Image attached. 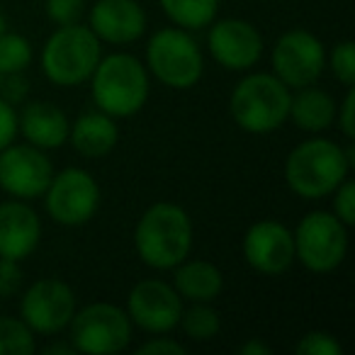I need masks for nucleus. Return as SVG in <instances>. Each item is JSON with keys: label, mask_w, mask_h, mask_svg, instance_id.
<instances>
[{"label": "nucleus", "mask_w": 355, "mask_h": 355, "mask_svg": "<svg viewBox=\"0 0 355 355\" xmlns=\"http://www.w3.org/2000/svg\"><path fill=\"white\" fill-rule=\"evenodd\" d=\"M71 345L76 353L112 355L132 340V319L127 311L107 302H95L76 311L71 319Z\"/></svg>", "instance_id": "nucleus-7"}, {"label": "nucleus", "mask_w": 355, "mask_h": 355, "mask_svg": "<svg viewBox=\"0 0 355 355\" xmlns=\"http://www.w3.org/2000/svg\"><path fill=\"white\" fill-rule=\"evenodd\" d=\"M3 32H8V20H6V15L0 12V35H3Z\"/></svg>", "instance_id": "nucleus-37"}, {"label": "nucleus", "mask_w": 355, "mask_h": 355, "mask_svg": "<svg viewBox=\"0 0 355 355\" xmlns=\"http://www.w3.org/2000/svg\"><path fill=\"white\" fill-rule=\"evenodd\" d=\"M209 54L219 66L229 71H248L258 64L263 54V37L246 20H219L212 22L207 35Z\"/></svg>", "instance_id": "nucleus-15"}, {"label": "nucleus", "mask_w": 355, "mask_h": 355, "mask_svg": "<svg viewBox=\"0 0 355 355\" xmlns=\"http://www.w3.org/2000/svg\"><path fill=\"white\" fill-rule=\"evenodd\" d=\"M139 355H158V353H171V355H183L185 353V345L178 343L173 338H151L146 343L139 345L137 350Z\"/></svg>", "instance_id": "nucleus-34"}, {"label": "nucleus", "mask_w": 355, "mask_h": 355, "mask_svg": "<svg viewBox=\"0 0 355 355\" xmlns=\"http://www.w3.org/2000/svg\"><path fill=\"white\" fill-rule=\"evenodd\" d=\"M42 239V222L37 212L25 202L0 205V258L22 261L27 258Z\"/></svg>", "instance_id": "nucleus-17"}, {"label": "nucleus", "mask_w": 355, "mask_h": 355, "mask_svg": "<svg viewBox=\"0 0 355 355\" xmlns=\"http://www.w3.org/2000/svg\"><path fill=\"white\" fill-rule=\"evenodd\" d=\"M90 80L95 105L110 117H132L148 98V73L132 54H110L100 59Z\"/></svg>", "instance_id": "nucleus-3"}, {"label": "nucleus", "mask_w": 355, "mask_h": 355, "mask_svg": "<svg viewBox=\"0 0 355 355\" xmlns=\"http://www.w3.org/2000/svg\"><path fill=\"white\" fill-rule=\"evenodd\" d=\"M103 59L100 40L90 27L61 25L46 40L42 51V71L54 85L76 88L93 76L98 61Z\"/></svg>", "instance_id": "nucleus-5"}, {"label": "nucleus", "mask_w": 355, "mask_h": 355, "mask_svg": "<svg viewBox=\"0 0 355 355\" xmlns=\"http://www.w3.org/2000/svg\"><path fill=\"white\" fill-rule=\"evenodd\" d=\"M22 290V268L20 261L0 258V297H15Z\"/></svg>", "instance_id": "nucleus-30"}, {"label": "nucleus", "mask_w": 355, "mask_h": 355, "mask_svg": "<svg viewBox=\"0 0 355 355\" xmlns=\"http://www.w3.org/2000/svg\"><path fill=\"white\" fill-rule=\"evenodd\" d=\"M90 30L107 44H132L146 32V12L137 0H98L90 8Z\"/></svg>", "instance_id": "nucleus-16"}, {"label": "nucleus", "mask_w": 355, "mask_h": 355, "mask_svg": "<svg viewBox=\"0 0 355 355\" xmlns=\"http://www.w3.org/2000/svg\"><path fill=\"white\" fill-rule=\"evenodd\" d=\"M290 100V88L275 73H253L234 88L229 110L243 132L270 134L287 122Z\"/></svg>", "instance_id": "nucleus-4"}, {"label": "nucleus", "mask_w": 355, "mask_h": 355, "mask_svg": "<svg viewBox=\"0 0 355 355\" xmlns=\"http://www.w3.org/2000/svg\"><path fill=\"white\" fill-rule=\"evenodd\" d=\"M27 93H30V80L22 73L3 76V80H0V98L6 100V103H10L15 107L17 103H22L27 98Z\"/></svg>", "instance_id": "nucleus-31"}, {"label": "nucleus", "mask_w": 355, "mask_h": 355, "mask_svg": "<svg viewBox=\"0 0 355 355\" xmlns=\"http://www.w3.org/2000/svg\"><path fill=\"white\" fill-rule=\"evenodd\" d=\"M178 324L183 326L188 338L193 340H212L219 334V329H222L219 311L212 309L209 302H195V306H190L188 311L183 309Z\"/></svg>", "instance_id": "nucleus-23"}, {"label": "nucleus", "mask_w": 355, "mask_h": 355, "mask_svg": "<svg viewBox=\"0 0 355 355\" xmlns=\"http://www.w3.org/2000/svg\"><path fill=\"white\" fill-rule=\"evenodd\" d=\"M239 353L241 355H270V348H268L263 340L253 338V340H248V343H243L241 348H239Z\"/></svg>", "instance_id": "nucleus-35"}, {"label": "nucleus", "mask_w": 355, "mask_h": 355, "mask_svg": "<svg viewBox=\"0 0 355 355\" xmlns=\"http://www.w3.org/2000/svg\"><path fill=\"white\" fill-rule=\"evenodd\" d=\"M353 105H355V93H353V85H350L348 93H345V98H343V103H340V112L336 114V117H338V127H340V132H343L345 139H355Z\"/></svg>", "instance_id": "nucleus-33"}, {"label": "nucleus", "mask_w": 355, "mask_h": 355, "mask_svg": "<svg viewBox=\"0 0 355 355\" xmlns=\"http://www.w3.org/2000/svg\"><path fill=\"white\" fill-rule=\"evenodd\" d=\"M326 51L319 37L306 30H290L272 46V73L287 88L314 85L324 73Z\"/></svg>", "instance_id": "nucleus-11"}, {"label": "nucleus", "mask_w": 355, "mask_h": 355, "mask_svg": "<svg viewBox=\"0 0 355 355\" xmlns=\"http://www.w3.org/2000/svg\"><path fill=\"white\" fill-rule=\"evenodd\" d=\"M134 246L148 268L173 270L193 248V222L188 212L173 202L151 205L134 229Z\"/></svg>", "instance_id": "nucleus-1"}, {"label": "nucleus", "mask_w": 355, "mask_h": 355, "mask_svg": "<svg viewBox=\"0 0 355 355\" xmlns=\"http://www.w3.org/2000/svg\"><path fill=\"white\" fill-rule=\"evenodd\" d=\"M295 236V258L311 272H331L348 253V227L331 212H309Z\"/></svg>", "instance_id": "nucleus-8"}, {"label": "nucleus", "mask_w": 355, "mask_h": 355, "mask_svg": "<svg viewBox=\"0 0 355 355\" xmlns=\"http://www.w3.org/2000/svg\"><path fill=\"white\" fill-rule=\"evenodd\" d=\"M350 163L345 151L331 139H306L295 146L285 163V180L295 195L319 200L331 195L345 178Z\"/></svg>", "instance_id": "nucleus-2"}, {"label": "nucleus", "mask_w": 355, "mask_h": 355, "mask_svg": "<svg viewBox=\"0 0 355 355\" xmlns=\"http://www.w3.org/2000/svg\"><path fill=\"white\" fill-rule=\"evenodd\" d=\"M46 212L56 224L83 227L100 207V188L83 168H66L51 178L46 188Z\"/></svg>", "instance_id": "nucleus-9"}, {"label": "nucleus", "mask_w": 355, "mask_h": 355, "mask_svg": "<svg viewBox=\"0 0 355 355\" xmlns=\"http://www.w3.org/2000/svg\"><path fill=\"white\" fill-rule=\"evenodd\" d=\"M35 350V336L25 321L0 316V355H32Z\"/></svg>", "instance_id": "nucleus-24"}, {"label": "nucleus", "mask_w": 355, "mask_h": 355, "mask_svg": "<svg viewBox=\"0 0 355 355\" xmlns=\"http://www.w3.org/2000/svg\"><path fill=\"white\" fill-rule=\"evenodd\" d=\"M163 12L183 30H202L212 25L219 10V0H161Z\"/></svg>", "instance_id": "nucleus-22"}, {"label": "nucleus", "mask_w": 355, "mask_h": 355, "mask_svg": "<svg viewBox=\"0 0 355 355\" xmlns=\"http://www.w3.org/2000/svg\"><path fill=\"white\" fill-rule=\"evenodd\" d=\"M17 134V112L10 103L0 98V151L15 141Z\"/></svg>", "instance_id": "nucleus-32"}, {"label": "nucleus", "mask_w": 355, "mask_h": 355, "mask_svg": "<svg viewBox=\"0 0 355 355\" xmlns=\"http://www.w3.org/2000/svg\"><path fill=\"white\" fill-rule=\"evenodd\" d=\"M173 270H175L173 287L178 295L190 302H212L224 287L222 270L209 261H183Z\"/></svg>", "instance_id": "nucleus-20"}, {"label": "nucleus", "mask_w": 355, "mask_h": 355, "mask_svg": "<svg viewBox=\"0 0 355 355\" xmlns=\"http://www.w3.org/2000/svg\"><path fill=\"white\" fill-rule=\"evenodd\" d=\"M295 350L300 355H340L343 348L340 343L326 331H309L300 343L295 345Z\"/></svg>", "instance_id": "nucleus-27"}, {"label": "nucleus", "mask_w": 355, "mask_h": 355, "mask_svg": "<svg viewBox=\"0 0 355 355\" xmlns=\"http://www.w3.org/2000/svg\"><path fill=\"white\" fill-rule=\"evenodd\" d=\"M85 12V0H46V15L56 25H76Z\"/></svg>", "instance_id": "nucleus-29"}, {"label": "nucleus", "mask_w": 355, "mask_h": 355, "mask_svg": "<svg viewBox=\"0 0 355 355\" xmlns=\"http://www.w3.org/2000/svg\"><path fill=\"white\" fill-rule=\"evenodd\" d=\"M243 258L263 275H280L295 263V236L275 219L256 222L243 236Z\"/></svg>", "instance_id": "nucleus-14"}, {"label": "nucleus", "mask_w": 355, "mask_h": 355, "mask_svg": "<svg viewBox=\"0 0 355 355\" xmlns=\"http://www.w3.org/2000/svg\"><path fill=\"white\" fill-rule=\"evenodd\" d=\"M44 353H49V355H54V353L73 355V353H76V348H73V345H66V343H54V345H46Z\"/></svg>", "instance_id": "nucleus-36"}, {"label": "nucleus", "mask_w": 355, "mask_h": 355, "mask_svg": "<svg viewBox=\"0 0 355 355\" xmlns=\"http://www.w3.org/2000/svg\"><path fill=\"white\" fill-rule=\"evenodd\" d=\"M69 117L61 107L54 103H44V100H35L22 107L17 114V132L37 148H59L61 144L69 139Z\"/></svg>", "instance_id": "nucleus-18"}, {"label": "nucleus", "mask_w": 355, "mask_h": 355, "mask_svg": "<svg viewBox=\"0 0 355 355\" xmlns=\"http://www.w3.org/2000/svg\"><path fill=\"white\" fill-rule=\"evenodd\" d=\"M129 319L148 334H168L183 314V297L163 280H141L129 292Z\"/></svg>", "instance_id": "nucleus-13"}, {"label": "nucleus", "mask_w": 355, "mask_h": 355, "mask_svg": "<svg viewBox=\"0 0 355 355\" xmlns=\"http://www.w3.org/2000/svg\"><path fill=\"white\" fill-rule=\"evenodd\" d=\"M0 80H3V73H0Z\"/></svg>", "instance_id": "nucleus-38"}, {"label": "nucleus", "mask_w": 355, "mask_h": 355, "mask_svg": "<svg viewBox=\"0 0 355 355\" xmlns=\"http://www.w3.org/2000/svg\"><path fill=\"white\" fill-rule=\"evenodd\" d=\"M32 61V44L15 32L0 35V73H22Z\"/></svg>", "instance_id": "nucleus-25"}, {"label": "nucleus", "mask_w": 355, "mask_h": 355, "mask_svg": "<svg viewBox=\"0 0 355 355\" xmlns=\"http://www.w3.org/2000/svg\"><path fill=\"white\" fill-rule=\"evenodd\" d=\"M76 314V295L59 277H42L27 287L20 302V316L32 334H59Z\"/></svg>", "instance_id": "nucleus-10"}, {"label": "nucleus", "mask_w": 355, "mask_h": 355, "mask_svg": "<svg viewBox=\"0 0 355 355\" xmlns=\"http://www.w3.org/2000/svg\"><path fill=\"white\" fill-rule=\"evenodd\" d=\"M329 66H331V71H334L336 78H338L345 88H350V85L355 83V46H353V42L345 40V42H340V44H336L329 56Z\"/></svg>", "instance_id": "nucleus-26"}, {"label": "nucleus", "mask_w": 355, "mask_h": 355, "mask_svg": "<svg viewBox=\"0 0 355 355\" xmlns=\"http://www.w3.org/2000/svg\"><path fill=\"white\" fill-rule=\"evenodd\" d=\"M290 117L304 132H324L336 119V103L326 90L304 85L290 100Z\"/></svg>", "instance_id": "nucleus-21"}, {"label": "nucleus", "mask_w": 355, "mask_h": 355, "mask_svg": "<svg viewBox=\"0 0 355 355\" xmlns=\"http://www.w3.org/2000/svg\"><path fill=\"white\" fill-rule=\"evenodd\" d=\"M51 178L54 168L44 148H37L32 144H10L0 151V188L12 198H42Z\"/></svg>", "instance_id": "nucleus-12"}, {"label": "nucleus", "mask_w": 355, "mask_h": 355, "mask_svg": "<svg viewBox=\"0 0 355 355\" xmlns=\"http://www.w3.org/2000/svg\"><path fill=\"white\" fill-rule=\"evenodd\" d=\"M73 148L85 158H103L117 146L119 129L114 117L105 112H85L69 129Z\"/></svg>", "instance_id": "nucleus-19"}, {"label": "nucleus", "mask_w": 355, "mask_h": 355, "mask_svg": "<svg viewBox=\"0 0 355 355\" xmlns=\"http://www.w3.org/2000/svg\"><path fill=\"white\" fill-rule=\"evenodd\" d=\"M334 214L345 224V227H353L355 224V185L353 180L345 178L343 183L334 190Z\"/></svg>", "instance_id": "nucleus-28"}, {"label": "nucleus", "mask_w": 355, "mask_h": 355, "mask_svg": "<svg viewBox=\"0 0 355 355\" xmlns=\"http://www.w3.org/2000/svg\"><path fill=\"white\" fill-rule=\"evenodd\" d=\"M146 64L163 85L175 90L193 88L205 71L200 44L183 27L156 32L146 46Z\"/></svg>", "instance_id": "nucleus-6"}]
</instances>
